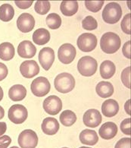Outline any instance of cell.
Wrapping results in <instances>:
<instances>
[{
  "mask_svg": "<svg viewBox=\"0 0 131 148\" xmlns=\"http://www.w3.org/2000/svg\"><path fill=\"white\" fill-rule=\"evenodd\" d=\"M121 41L119 36L113 32L104 34L100 40V47L102 50L108 54H113L120 49Z\"/></svg>",
  "mask_w": 131,
  "mask_h": 148,
  "instance_id": "cell-1",
  "label": "cell"
},
{
  "mask_svg": "<svg viewBox=\"0 0 131 148\" xmlns=\"http://www.w3.org/2000/svg\"><path fill=\"white\" fill-rule=\"evenodd\" d=\"M55 89L61 93H67L73 90L75 87L74 77L71 74L63 72L57 75L54 81Z\"/></svg>",
  "mask_w": 131,
  "mask_h": 148,
  "instance_id": "cell-2",
  "label": "cell"
},
{
  "mask_svg": "<svg viewBox=\"0 0 131 148\" xmlns=\"http://www.w3.org/2000/svg\"><path fill=\"white\" fill-rule=\"evenodd\" d=\"M122 8L117 2H110L105 5L102 12V18L105 23L114 25L121 19Z\"/></svg>",
  "mask_w": 131,
  "mask_h": 148,
  "instance_id": "cell-3",
  "label": "cell"
},
{
  "mask_svg": "<svg viewBox=\"0 0 131 148\" xmlns=\"http://www.w3.org/2000/svg\"><path fill=\"white\" fill-rule=\"evenodd\" d=\"M98 68L97 61L93 57L83 56L77 63V69L81 75L85 77H90L96 72Z\"/></svg>",
  "mask_w": 131,
  "mask_h": 148,
  "instance_id": "cell-4",
  "label": "cell"
},
{
  "mask_svg": "<svg viewBox=\"0 0 131 148\" xmlns=\"http://www.w3.org/2000/svg\"><path fill=\"white\" fill-rule=\"evenodd\" d=\"M30 89L33 95L38 97H42L49 93L51 85L46 77H39L32 81Z\"/></svg>",
  "mask_w": 131,
  "mask_h": 148,
  "instance_id": "cell-5",
  "label": "cell"
},
{
  "mask_svg": "<svg viewBox=\"0 0 131 148\" xmlns=\"http://www.w3.org/2000/svg\"><path fill=\"white\" fill-rule=\"evenodd\" d=\"M18 142L21 148H35L38 144V136L33 130H24L18 136Z\"/></svg>",
  "mask_w": 131,
  "mask_h": 148,
  "instance_id": "cell-6",
  "label": "cell"
},
{
  "mask_svg": "<svg viewBox=\"0 0 131 148\" xmlns=\"http://www.w3.org/2000/svg\"><path fill=\"white\" fill-rule=\"evenodd\" d=\"M28 116V112L26 107L20 104H15L11 106L8 110V116L11 122L14 124H22L25 122Z\"/></svg>",
  "mask_w": 131,
  "mask_h": 148,
  "instance_id": "cell-7",
  "label": "cell"
},
{
  "mask_svg": "<svg viewBox=\"0 0 131 148\" xmlns=\"http://www.w3.org/2000/svg\"><path fill=\"white\" fill-rule=\"evenodd\" d=\"M77 43L78 48L82 52L89 53L96 49L97 45V38L93 34L85 33L78 37Z\"/></svg>",
  "mask_w": 131,
  "mask_h": 148,
  "instance_id": "cell-8",
  "label": "cell"
},
{
  "mask_svg": "<svg viewBox=\"0 0 131 148\" xmlns=\"http://www.w3.org/2000/svg\"><path fill=\"white\" fill-rule=\"evenodd\" d=\"M76 49L71 43H65L59 47L58 57L59 61L63 64H70L76 56Z\"/></svg>",
  "mask_w": 131,
  "mask_h": 148,
  "instance_id": "cell-9",
  "label": "cell"
},
{
  "mask_svg": "<svg viewBox=\"0 0 131 148\" xmlns=\"http://www.w3.org/2000/svg\"><path fill=\"white\" fill-rule=\"evenodd\" d=\"M43 109L45 112L52 116L59 114L62 109L61 99L57 96H49L43 102Z\"/></svg>",
  "mask_w": 131,
  "mask_h": 148,
  "instance_id": "cell-10",
  "label": "cell"
},
{
  "mask_svg": "<svg viewBox=\"0 0 131 148\" xmlns=\"http://www.w3.org/2000/svg\"><path fill=\"white\" fill-rule=\"evenodd\" d=\"M39 61L43 69L49 70L55 61V52L50 47H44L39 53Z\"/></svg>",
  "mask_w": 131,
  "mask_h": 148,
  "instance_id": "cell-11",
  "label": "cell"
},
{
  "mask_svg": "<svg viewBox=\"0 0 131 148\" xmlns=\"http://www.w3.org/2000/svg\"><path fill=\"white\" fill-rule=\"evenodd\" d=\"M35 25L34 18L29 13H23L17 20V27L22 33H28L33 29Z\"/></svg>",
  "mask_w": 131,
  "mask_h": 148,
  "instance_id": "cell-12",
  "label": "cell"
},
{
  "mask_svg": "<svg viewBox=\"0 0 131 148\" xmlns=\"http://www.w3.org/2000/svg\"><path fill=\"white\" fill-rule=\"evenodd\" d=\"M83 123L89 128H96L101 124L102 116L99 110L95 109L88 110L83 115Z\"/></svg>",
  "mask_w": 131,
  "mask_h": 148,
  "instance_id": "cell-13",
  "label": "cell"
},
{
  "mask_svg": "<svg viewBox=\"0 0 131 148\" xmlns=\"http://www.w3.org/2000/svg\"><path fill=\"white\" fill-rule=\"evenodd\" d=\"M20 71L24 77L31 78L38 75L40 72V67L34 60H27L21 63Z\"/></svg>",
  "mask_w": 131,
  "mask_h": 148,
  "instance_id": "cell-14",
  "label": "cell"
},
{
  "mask_svg": "<svg viewBox=\"0 0 131 148\" xmlns=\"http://www.w3.org/2000/svg\"><path fill=\"white\" fill-rule=\"evenodd\" d=\"M36 48L30 41L24 40L18 47V53L19 56L25 59H30L36 55Z\"/></svg>",
  "mask_w": 131,
  "mask_h": 148,
  "instance_id": "cell-15",
  "label": "cell"
},
{
  "mask_svg": "<svg viewBox=\"0 0 131 148\" xmlns=\"http://www.w3.org/2000/svg\"><path fill=\"white\" fill-rule=\"evenodd\" d=\"M117 133V126L111 122H105L99 128V134L101 138L105 140H110L116 136Z\"/></svg>",
  "mask_w": 131,
  "mask_h": 148,
  "instance_id": "cell-16",
  "label": "cell"
},
{
  "mask_svg": "<svg viewBox=\"0 0 131 148\" xmlns=\"http://www.w3.org/2000/svg\"><path fill=\"white\" fill-rule=\"evenodd\" d=\"M42 131L47 135H54L59 130V123L55 118H46L41 125Z\"/></svg>",
  "mask_w": 131,
  "mask_h": 148,
  "instance_id": "cell-17",
  "label": "cell"
},
{
  "mask_svg": "<svg viewBox=\"0 0 131 148\" xmlns=\"http://www.w3.org/2000/svg\"><path fill=\"white\" fill-rule=\"evenodd\" d=\"M119 111V105L115 99H107L102 103V112L106 117L111 118L116 116Z\"/></svg>",
  "mask_w": 131,
  "mask_h": 148,
  "instance_id": "cell-18",
  "label": "cell"
},
{
  "mask_svg": "<svg viewBox=\"0 0 131 148\" xmlns=\"http://www.w3.org/2000/svg\"><path fill=\"white\" fill-rule=\"evenodd\" d=\"M80 140L82 144L93 146L99 141V137L94 130L86 129L82 131L80 134Z\"/></svg>",
  "mask_w": 131,
  "mask_h": 148,
  "instance_id": "cell-19",
  "label": "cell"
},
{
  "mask_svg": "<svg viewBox=\"0 0 131 148\" xmlns=\"http://www.w3.org/2000/svg\"><path fill=\"white\" fill-rule=\"evenodd\" d=\"M27 95L26 88L21 84L12 86L8 90V97L13 101H21Z\"/></svg>",
  "mask_w": 131,
  "mask_h": 148,
  "instance_id": "cell-20",
  "label": "cell"
},
{
  "mask_svg": "<svg viewBox=\"0 0 131 148\" xmlns=\"http://www.w3.org/2000/svg\"><path fill=\"white\" fill-rule=\"evenodd\" d=\"M33 40L39 46L46 44L50 40V33L45 28L37 29L33 34Z\"/></svg>",
  "mask_w": 131,
  "mask_h": 148,
  "instance_id": "cell-21",
  "label": "cell"
},
{
  "mask_svg": "<svg viewBox=\"0 0 131 148\" xmlns=\"http://www.w3.org/2000/svg\"><path fill=\"white\" fill-rule=\"evenodd\" d=\"M96 90L100 97L108 98L114 93V87L110 82L101 81L97 84Z\"/></svg>",
  "mask_w": 131,
  "mask_h": 148,
  "instance_id": "cell-22",
  "label": "cell"
},
{
  "mask_svg": "<svg viewBox=\"0 0 131 148\" xmlns=\"http://www.w3.org/2000/svg\"><path fill=\"white\" fill-rule=\"evenodd\" d=\"M61 12L65 16H72L78 11L77 1H63L60 5Z\"/></svg>",
  "mask_w": 131,
  "mask_h": 148,
  "instance_id": "cell-23",
  "label": "cell"
},
{
  "mask_svg": "<svg viewBox=\"0 0 131 148\" xmlns=\"http://www.w3.org/2000/svg\"><path fill=\"white\" fill-rule=\"evenodd\" d=\"M115 71V65L110 60H105L100 65V75L104 79H109L113 77Z\"/></svg>",
  "mask_w": 131,
  "mask_h": 148,
  "instance_id": "cell-24",
  "label": "cell"
},
{
  "mask_svg": "<svg viewBox=\"0 0 131 148\" xmlns=\"http://www.w3.org/2000/svg\"><path fill=\"white\" fill-rule=\"evenodd\" d=\"M14 47L11 43L5 42L0 44V59L4 61H9L14 56Z\"/></svg>",
  "mask_w": 131,
  "mask_h": 148,
  "instance_id": "cell-25",
  "label": "cell"
},
{
  "mask_svg": "<svg viewBox=\"0 0 131 148\" xmlns=\"http://www.w3.org/2000/svg\"><path fill=\"white\" fill-rule=\"evenodd\" d=\"M14 15V9L12 5L5 3L0 6V20L5 22L10 21Z\"/></svg>",
  "mask_w": 131,
  "mask_h": 148,
  "instance_id": "cell-26",
  "label": "cell"
},
{
  "mask_svg": "<svg viewBox=\"0 0 131 148\" xmlns=\"http://www.w3.org/2000/svg\"><path fill=\"white\" fill-rule=\"evenodd\" d=\"M77 121L76 114L71 110H65L60 115V122L64 126L70 127Z\"/></svg>",
  "mask_w": 131,
  "mask_h": 148,
  "instance_id": "cell-27",
  "label": "cell"
},
{
  "mask_svg": "<svg viewBox=\"0 0 131 148\" xmlns=\"http://www.w3.org/2000/svg\"><path fill=\"white\" fill-rule=\"evenodd\" d=\"M46 24L49 28L55 30L61 25V18L56 13H51L46 17Z\"/></svg>",
  "mask_w": 131,
  "mask_h": 148,
  "instance_id": "cell-28",
  "label": "cell"
},
{
  "mask_svg": "<svg viewBox=\"0 0 131 148\" xmlns=\"http://www.w3.org/2000/svg\"><path fill=\"white\" fill-rule=\"evenodd\" d=\"M50 8L51 4L48 1H37L35 3V11L39 14L44 15V14H47L48 11L50 10Z\"/></svg>",
  "mask_w": 131,
  "mask_h": 148,
  "instance_id": "cell-29",
  "label": "cell"
},
{
  "mask_svg": "<svg viewBox=\"0 0 131 148\" xmlns=\"http://www.w3.org/2000/svg\"><path fill=\"white\" fill-rule=\"evenodd\" d=\"M82 26L87 31H93L97 28L98 23L93 17L87 16L82 21Z\"/></svg>",
  "mask_w": 131,
  "mask_h": 148,
  "instance_id": "cell-30",
  "label": "cell"
},
{
  "mask_svg": "<svg viewBox=\"0 0 131 148\" xmlns=\"http://www.w3.org/2000/svg\"><path fill=\"white\" fill-rule=\"evenodd\" d=\"M104 5V1H86L85 5L86 8L92 12H98L101 10L102 7Z\"/></svg>",
  "mask_w": 131,
  "mask_h": 148,
  "instance_id": "cell-31",
  "label": "cell"
},
{
  "mask_svg": "<svg viewBox=\"0 0 131 148\" xmlns=\"http://www.w3.org/2000/svg\"><path fill=\"white\" fill-rule=\"evenodd\" d=\"M121 30L127 34H130V14H127L123 17L121 24Z\"/></svg>",
  "mask_w": 131,
  "mask_h": 148,
  "instance_id": "cell-32",
  "label": "cell"
},
{
  "mask_svg": "<svg viewBox=\"0 0 131 148\" xmlns=\"http://www.w3.org/2000/svg\"><path fill=\"white\" fill-rule=\"evenodd\" d=\"M121 81L125 87L130 88V66L123 69L121 73Z\"/></svg>",
  "mask_w": 131,
  "mask_h": 148,
  "instance_id": "cell-33",
  "label": "cell"
},
{
  "mask_svg": "<svg viewBox=\"0 0 131 148\" xmlns=\"http://www.w3.org/2000/svg\"><path fill=\"white\" fill-rule=\"evenodd\" d=\"M121 130L123 134L130 135V119H126L121 122Z\"/></svg>",
  "mask_w": 131,
  "mask_h": 148,
  "instance_id": "cell-34",
  "label": "cell"
},
{
  "mask_svg": "<svg viewBox=\"0 0 131 148\" xmlns=\"http://www.w3.org/2000/svg\"><path fill=\"white\" fill-rule=\"evenodd\" d=\"M115 148H130V138H123L117 142Z\"/></svg>",
  "mask_w": 131,
  "mask_h": 148,
  "instance_id": "cell-35",
  "label": "cell"
},
{
  "mask_svg": "<svg viewBox=\"0 0 131 148\" xmlns=\"http://www.w3.org/2000/svg\"><path fill=\"white\" fill-rule=\"evenodd\" d=\"M12 143V138L8 135L0 137V148H7Z\"/></svg>",
  "mask_w": 131,
  "mask_h": 148,
  "instance_id": "cell-36",
  "label": "cell"
},
{
  "mask_svg": "<svg viewBox=\"0 0 131 148\" xmlns=\"http://www.w3.org/2000/svg\"><path fill=\"white\" fill-rule=\"evenodd\" d=\"M15 5L19 8L21 9H27L33 4V1H15Z\"/></svg>",
  "mask_w": 131,
  "mask_h": 148,
  "instance_id": "cell-37",
  "label": "cell"
},
{
  "mask_svg": "<svg viewBox=\"0 0 131 148\" xmlns=\"http://www.w3.org/2000/svg\"><path fill=\"white\" fill-rule=\"evenodd\" d=\"M122 52L126 58L129 59H130V40L127 41L124 43L122 48Z\"/></svg>",
  "mask_w": 131,
  "mask_h": 148,
  "instance_id": "cell-38",
  "label": "cell"
},
{
  "mask_svg": "<svg viewBox=\"0 0 131 148\" xmlns=\"http://www.w3.org/2000/svg\"><path fill=\"white\" fill-rule=\"evenodd\" d=\"M8 73V71L7 66L3 63L0 62V81H2L7 77Z\"/></svg>",
  "mask_w": 131,
  "mask_h": 148,
  "instance_id": "cell-39",
  "label": "cell"
},
{
  "mask_svg": "<svg viewBox=\"0 0 131 148\" xmlns=\"http://www.w3.org/2000/svg\"><path fill=\"white\" fill-rule=\"evenodd\" d=\"M7 130V124L4 122H0V136L3 135Z\"/></svg>",
  "mask_w": 131,
  "mask_h": 148,
  "instance_id": "cell-40",
  "label": "cell"
},
{
  "mask_svg": "<svg viewBox=\"0 0 131 148\" xmlns=\"http://www.w3.org/2000/svg\"><path fill=\"white\" fill-rule=\"evenodd\" d=\"M124 109L125 111L128 115H130V99H128L126 102L125 105H124Z\"/></svg>",
  "mask_w": 131,
  "mask_h": 148,
  "instance_id": "cell-41",
  "label": "cell"
},
{
  "mask_svg": "<svg viewBox=\"0 0 131 148\" xmlns=\"http://www.w3.org/2000/svg\"><path fill=\"white\" fill-rule=\"evenodd\" d=\"M5 116V110L4 109L0 106V119H2Z\"/></svg>",
  "mask_w": 131,
  "mask_h": 148,
  "instance_id": "cell-42",
  "label": "cell"
},
{
  "mask_svg": "<svg viewBox=\"0 0 131 148\" xmlns=\"http://www.w3.org/2000/svg\"><path fill=\"white\" fill-rule=\"evenodd\" d=\"M2 98H3V90L2 87H0V101L2 100Z\"/></svg>",
  "mask_w": 131,
  "mask_h": 148,
  "instance_id": "cell-43",
  "label": "cell"
},
{
  "mask_svg": "<svg viewBox=\"0 0 131 148\" xmlns=\"http://www.w3.org/2000/svg\"><path fill=\"white\" fill-rule=\"evenodd\" d=\"M80 148H90V147H81Z\"/></svg>",
  "mask_w": 131,
  "mask_h": 148,
  "instance_id": "cell-44",
  "label": "cell"
},
{
  "mask_svg": "<svg viewBox=\"0 0 131 148\" xmlns=\"http://www.w3.org/2000/svg\"><path fill=\"white\" fill-rule=\"evenodd\" d=\"M11 148H19V147H16V146H14V147H12Z\"/></svg>",
  "mask_w": 131,
  "mask_h": 148,
  "instance_id": "cell-45",
  "label": "cell"
},
{
  "mask_svg": "<svg viewBox=\"0 0 131 148\" xmlns=\"http://www.w3.org/2000/svg\"><path fill=\"white\" fill-rule=\"evenodd\" d=\"M63 148H68V147H63Z\"/></svg>",
  "mask_w": 131,
  "mask_h": 148,
  "instance_id": "cell-46",
  "label": "cell"
}]
</instances>
